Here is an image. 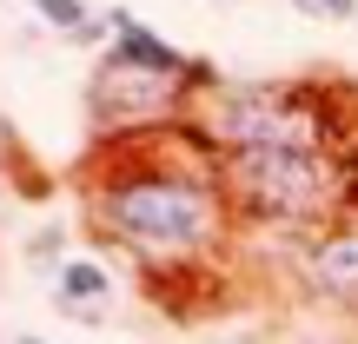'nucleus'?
Listing matches in <instances>:
<instances>
[{"label":"nucleus","mask_w":358,"mask_h":344,"mask_svg":"<svg viewBox=\"0 0 358 344\" xmlns=\"http://www.w3.org/2000/svg\"><path fill=\"white\" fill-rule=\"evenodd\" d=\"M53 311L60 318H80V324H93L106 311V298H113V271L100 265V258H66L60 271H53Z\"/></svg>","instance_id":"5"},{"label":"nucleus","mask_w":358,"mask_h":344,"mask_svg":"<svg viewBox=\"0 0 358 344\" xmlns=\"http://www.w3.org/2000/svg\"><path fill=\"white\" fill-rule=\"evenodd\" d=\"M60 252H66L60 232H40V239H27V258H34V265H47V258H53V271H60Z\"/></svg>","instance_id":"8"},{"label":"nucleus","mask_w":358,"mask_h":344,"mask_svg":"<svg viewBox=\"0 0 358 344\" xmlns=\"http://www.w3.org/2000/svg\"><path fill=\"white\" fill-rule=\"evenodd\" d=\"M13 344H47V338H13Z\"/></svg>","instance_id":"9"},{"label":"nucleus","mask_w":358,"mask_h":344,"mask_svg":"<svg viewBox=\"0 0 358 344\" xmlns=\"http://www.w3.org/2000/svg\"><path fill=\"white\" fill-rule=\"evenodd\" d=\"M239 225H332L358 205V159L332 146H259L219 159Z\"/></svg>","instance_id":"2"},{"label":"nucleus","mask_w":358,"mask_h":344,"mask_svg":"<svg viewBox=\"0 0 358 344\" xmlns=\"http://www.w3.org/2000/svg\"><path fill=\"white\" fill-rule=\"evenodd\" d=\"M34 13L53 27V33H66V40H73L80 27L93 20V13H87V0H34Z\"/></svg>","instance_id":"6"},{"label":"nucleus","mask_w":358,"mask_h":344,"mask_svg":"<svg viewBox=\"0 0 358 344\" xmlns=\"http://www.w3.org/2000/svg\"><path fill=\"white\" fill-rule=\"evenodd\" d=\"M292 7L312 20H358V0H292Z\"/></svg>","instance_id":"7"},{"label":"nucleus","mask_w":358,"mask_h":344,"mask_svg":"<svg viewBox=\"0 0 358 344\" xmlns=\"http://www.w3.org/2000/svg\"><path fill=\"white\" fill-rule=\"evenodd\" d=\"M306 278L325 298H358V218L325 225V239L306 245Z\"/></svg>","instance_id":"4"},{"label":"nucleus","mask_w":358,"mask_h":344,"mask_svg":"<svg viewBox=\"0 0 358 344\" xmlns=\"http://www.w3.org/2000/svg\"><path fill=\"white\" fill-rule=\"evenodd\" d=\"M192 119L213 133L219 153H259V146H332L338 153L332 93L312 80H219Z\"/></svg>","instance_id":"3"},{"label":"nucleus","mask_w":358,"mask_h":344,"mask_svg":"<svg viewBox=\"0 0 358 344\" xmlns=\"http://www.w3.org/2000/svg\"><path fill=\"white\" fill-rule=\"evenodd\" d=\"M219 159L226 153L199 119L140 133V140H106V153L80 179L87 232L127 252L153 285L213 271V258L239 232V205L219 179Z\"/></svg>","instance_id":"1"}]
</instances>
